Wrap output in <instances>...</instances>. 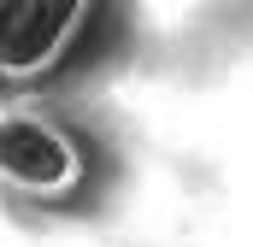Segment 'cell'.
<instances>
[{
  "mask_svg": "<svg viewBox=\"0 0 253 247\" xmlns=\"http://www.w3.org/2000/svg\"><path fill=\"white\" fill-rule=\"evenodd\" d=\"M94 18L88 0H6L0 6V77L36 82L77 47L83 24Z\"/></svg>",
  "mask_w": 253,
  "mask_h": 247,
  "instance_id": "1",
  "label": "cell"
},
{
  "mask_svg": "<svg viewBox=\"0 0 253 247\" xmlns=\"http://www.w3.org/2000/svg\"><path fill=\"white\" fill-rule=\"evenodd\" d=\"M0 183L24 194H71L83 183V147L47 118L6 112L0 118Z\"/></svg>",
  "mask_w": 253,
  "mask_h": 247,
  "instance_id": "2",
  "label": "cell"
}]
</instances>
